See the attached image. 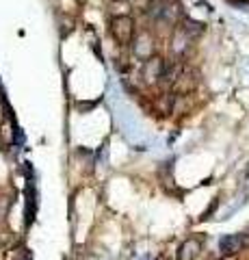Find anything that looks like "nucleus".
<instances>
[{
	"mask_svg": "<svg viewBox=\"0 0 249 260\" xmlns=\"http://www.w3.org/2000/svg\"><path fill=\"white\" fill-rule=\"evenodd\" d=\"M243 245H245V239L240 234H228V237H223L219 241V249L223 256H234Z\"/></svg>",
	"mask_w": 249,
	"mask_h": 260,
	"instance_id": "f257e3e1",
	"label": "nucleus"
},
{
	"mask_svg": "<svg viewBox=\"0 0 249 260\" xmlns=\"http://www.w3.org/2000/svg\"><path fill=\"white\" fill-rule=\"evenodd\" d=\"M199 251H202V243H199L197 239H189V241L180 247L178 260H195V258L199 256Z\"/></svg>",
	"mask_w": 249,
	"mask_h": 260,
	"instance_id": "f03ea898",
	"label": "nucleus"
}]
</instances>
